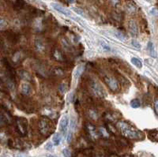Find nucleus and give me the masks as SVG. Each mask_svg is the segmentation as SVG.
Segmentation results:
<instances>
[{
  "label": "nucleus",
  "mask_w": 158,
  "mask_h": 157,
  "mask_svg": "<svg viewBox=\"0 0 158 157\" xmlns=\"http://www.w3.org/2000/svg\"><path fill=\"white\" fill-rule=\"evenodd\" d=\"M117 126L121 131V133L127 137L131 139H138L140 137V133L135 128L131 126L126 122H119Z\"/></svg>",
  "instance_id": "nucleus-1"
},
{
  "label": "nucleus",
  "mask_w": 158,
  "mask_h": 157,
  "mask_svg": "<svg viewBox=\"0 0 158 157\" xmlns=\"http://www.w3.org/2000/svg\"><path fill=\"white\" fill-rule=\"evenodd\" d=\"M16 129L21 136H25L27 134V122L23 118H17L16 119Z\"/></svg>",
  "instance_id": "nucleus-2"
},
{
  "label": "nucleus",
  "mask_w": 158,
  "mask_h": 157,
  "mask_svg": "<svg viewBox=\"0 0 158 157\" xmlns=\"http://www.w3.org/2000/svg\"><path fill=\"white\" fill-rule=\"evenodd\" d=\"M38 126H39L40 133H41L42 135L47 136V135H48V134L50 133V132H51L50 123H49L47 120H45V119H41V120L39 122Z\"/></svg>",
  "instance_id": "nucleus-3"
},
{
  "label": "nucleus",
  "mask_w": 158,
  "mask_h": 157,
  "mask_svg": "<svg viewBox=\"0 0 158 157\" xmlns=\"http://www.w3.org/2000/svg\"><path fill=\"white\" fill-rule=\"evenodd\" d=\"M68 126H69V119L67 118V116L66 115L63 116V118H62V119H61V121H60V131L62 132V133H63L64 136L66 134Z\"/></svg>",
  "instance_id": "nucleus-4"
},
{
  "label": "nucleus",
  "mask_w": 158,
  "mask_h": 157,
  "mask_svg": "<svg viewBox=\"0 0 158 157\" xmlns=\"http://www.w3.org/2000/svg\"><path fill=\"white\" fill-rule=\"evenodd\" d=\"M128 29L131 35L133 37H137V35H138V28H137V25L135 23V21H133V20H131L129 21Z\"/></svg>",
  "instance_id": "nucleus-5"
},
{
  "label": "nucleus",
  "mask_w": 158,
  "mask_h": 157,
  "mask_svg": "<svg viewBox=\"0 0 158 157\" xmlns=\"http://www.w3.org/2000/svg\"><path fill=\"white\" fill-rule=\"evenodd\" d=\"M51 6H52L55 10H56L57 12L60 13L62 14L65 15V16H70V13L69 10H67L66 9H65L64 7H63L62 6H60V4H57V3H51Z\"/></svg>",
  "instance_id": "nucleus-6"
},
{
  "label": "nucleus",
  "mask_w": 158,
  "mask_h": 157,
  "mask_svg": "<svg viewBox=\"0 0 158 157\" xmlns=\"http://www.w3.org/2000/svg\"><path fill=\"white\" fill-rule=\"evenodd\" d=\"M105 82L107 85V86L110 88L112 91H116L118 89V83L113 77H106L105 78Z\"/></svg>",
  "instance_id": "nucleus-7"
},
{
  "label": "nucleus",
  "mask_w": 158,
  "mask_h": 157,
  "mask_svg": "<svg viewBox=\"0 0 158 157\" xmlns=\"http://www.w3.org/2000/svg\"><path fill=\"white\" fill-rule=\"evenodd\" d=\"M87 130H88V132H89V134L90 136L93 137V138H97L99 137V131H97L96 130V128L91 124L87 125Z\"/></svg>",
  "instance_id": "nucleus-8"
},
{
  "label": "nucleus",
  "mask_w": 158,
  "mask_h": 157,
  "mask_svg": "<svg viewBox=\"0 0 158 157\" xmlns=\"http://www.w3.org/2000/svg\"><path fill=\"white\" fill-rule=\"evenodd\" d=\"M21 93L25 96L30 95V93L32 92V88L30 86L29 84L23 83L21 85Z\"/></svg>",
  "instance_id": "nucleus-9"
},
{
  "label": "nucleus",
  "mask_w": 158,
  "mask_h": 157,
  "mask_svg": "<svg viewBox=\"0 0 158 157\" xmlns=\"http://www.w3.org/2000/svg\"><path fill=\"white\" fill-rule=\"evenodd\" d=\"M92 92L94 93V95L97 96H103V91L101 89V87L96 83L93 82L92 84Z\"/></svg>",
  "instance_id": "nucleus-10"
},
{
  "label": "nucleus",
  "mask_w": 158,
  "mask_h": 157,
  "mask_svg": "<svg viewBox=\"0 0 158 157\" xmlns=\"http://www.w3.org/2000/svg\"><path fill=\"white\" fill-rule=\"evenodd\" d=\"M147 50L151 56L153 57V58H157V53H156V50L154 48V45L151 41H149L147 44Z\"/></svg>",
  "instance_id": "nucleus-11"
},
{
  "label": "nucleus",
  "mask_w": 158,
  "mask_h": 157,
  "mask_svg": "<svg viewBox=\"0 0 158 157\" xmlns=\"http://www.w3.org/2000/svg\"><path fill=\"white\" fill-rule=\"evenodd\" d=\"M83 70H84V65H82V64L79 65L78 67L76 68V70H75V80H78V78L80 77L81 74H82Z\"/></svg>",
  "instance_id": "nucleus-12"
},
{
  "label": "nucleus",
  "mask_w": 158,
  "mask_h": 157,
  "mask_svg": "<svg viewBox=\"0 0 158 157\" xmlns=\"http://www.w3.org/2000/svg\"><path fill=\"white\" fill-rule=\"evenodd\" d=\"M61 140H62L61 134L59 133H55V134L53 136V137H52V141H53L54 145H55V146L60 145V142H61Z\"/></svg>",
  "instance_id": "nucleus-13"
},
{
  "label": "nucleus",
  "mask_w": 158,
  "mask_h": 157,
  "mask_svg": "<svg viewBox=\"0 0 158 157\" xmlns=\"http://www.w3.org/2000/svg\"><path fill=\"white\" fill-rule=\"evenodd\" d=\"M19 75H20V77H21V79H23L25 81H30L31 80V76H30V74L26 72L25 70H21V71L19 72Z\"/></svg>",
  "instance_id": "nucleus-14"
},
{
  "label": "nucleus",
  "mask_w": 158,
  "mask_h": 157,
  "mask_svg": "<svg viewBox=\"0 0 158 157\" xmlns=\"http://www.w3.org/2000/svg\"><path fill=\"white\" fill-rule=\"evenodd\" d=\"M131 63L133 65L135 66L136 67H137V68L141 69L142 67V63L140 61V59H137V58H135V57L131 58Z\"/></svg>",
  "instance_id": "nucleus-15"
},
{
  "label": "nucleus",
  "mask_w": 158,
  "mask_h": 157,
  "mask_svg": "<svg viewBox=\"0 0 158 157\" xmlns=\"http://www.w3.org/2000/svg\"><path fill=\"white\" fill-rule=\"evenodd\" d=\"M140 106V101H139L138 99H133V100L131 101V107L132 108H138Z\"/></svg>",
  "instance_id": "nucleus-16"
},
{
  "label": "nucleus",
  "mask_w": 158,
  "mask_h": 157,
  "mask_svg": "<svg viewBox=\"0 0 158 157\" xmlns=\"http://www.w3.org/2000/svg\"><path fill=\"white\" fill-rule=\"evenodd\" d=\"M35 45H36V49L38 51H42L44 49V44H43V42L40 40H36V43H35Z\"/></svg>",
  "instance_id": "nucleus-17"
},
{
  "label": "nucleus",
  "mask_w": 158,
  "mask_h": 157,
  "mask_svg": "<svg viewBox=\"0 0 158 157\" xmlns=\"http://www.w3.org/2000/svg\"><path fill=\"white\" fill-rule=\"evenodd\" d=\"M126 8H127V10L129 13H131V14H133V13L135 12V10H136L135 6L133 4H127V6H126Z\"/></svg>",
  "instance_id": "nucleus-18"
},
{
  "label": "nucleus",
  "mask_w": 158,
  "mask_h": 157,
  "mask_svg": "<svg viewBox=\"0 0 158 157\" xmlns=\"http://www.w3.org/2000/svg\"><path fill=\"white\" fill-rule=\"evenodd\" d=\"M54 75H55V76H62L63 75V70H61L60 68H55L53 70V71H52Z\"/></svg>",
  "instance_id": "nucleus-19"
},
{
  "label": "nucleus",
  "mask_w": 158,
  "mask_h": 157,
  "mask_svg": "<svg viewBox=\"0 0 158 157\" xmlns=\"http://www.w3.org/2000/svg\"><path fill=\"white\" fill-rule=\"evenodd\" d=\"M131 44L134 48H135L136 49H137V50H140L141 47H142L140 44V43L137 41V40H132Z\"/></svg>",
  "instance_id": "nucleus-20"
},
{
  "label": "nucleus",
  "mask_w": 158,
  "mask_h": 157,
  "mask_svg": "<svg viewBox=\"0 0 158 157\" xmlns=\"http://www.w3.org/2000/svg\"><path fill=\"white\" fill-rule=\"evenodd\" d=\"M101 45L103 50H105V51H107V52H111V51H112V48H111L109 45L106 44H105V43H101Z\"/></svg>",
  "instance_id": "nucleus-21"
},
{
  "label": "nucleus",
  "mask_w": 158,
  "mask_h": 157,
  "mask_svg": "<svg viewBox=\"0 0 158 157\" xmlns=\"http://www.w3.org/2000/svg\"><path fill=\"white\" fill-rule=\"evenodd\" d=\"M59 91H60L61 93H65V92L67 91V87L65 84H61L60 86H59Z\"/></svg>",
  "instance_id": "nucleus-22"
},
{
  "label": "nucleus",
  "mask_w": 158,
  "mask_h": 157,
  "mask_svg": "<svg viewBox=\"0 0 158 157\" xmlns=\"http://www.w3.org/2000/svg\"><path fill=\"white\" fill-rule=\"evenodd\" d=\"M98 131H99V133H101V136L105 137H108L107 131L105 130V128H100Z\"/></svg>",
  "instance_id": "nucleus-23"
},
{
  "label": "nucleus",
  "mask_w": 158,
  "mask_h": 157,
  "mask_svg": "<svg viewBox=\"0 0 158 157\" xmlns=\"http://www.w3.org/2000/svg\"><path fill=\"white\" fill-rule=\"evenodd\" d=\"M114 34H115V36L117 37L119 40H124V36L122 35V33H120L119 32H117V31H115V32H114Z\"/></svg>",
  "instance_id": "nucleus-24"
},
{
  "label": "nucleus",
  "mask_w": 158,
  "mask_h": 157,
  "mask_svg": "<svg viewBox=\"0 0 158 157\" xmlns=\"http://www.w3.org/2000/svg\"><path fill=\"white\" fill-rule=\"evenodd\" d=\"M72 10H73L76 14H78L81 15V16H84V12L82 11V10H81L80 8H78V7H74V8H72Z\"/></svg>",
  "instance_id": "nucleus-25"
},
{
  "label": "nucleus",
  "mask_w": 158,
  "mask_h": 157,
  "mask_svg": "<svg viewBox=\"0 0 158 157\" xmlns=\"http://www.w3.org/2000/svg\"><path fill=\"white\" fill-rule=\"evenodd\" d=\"M150 14L153 16V17H158V9L157 8H152L150 10Z\"/></svg>",
  "instance_id": "nucleus-26"
},
{
  "label": "nucleus",
  "mask_w": 158,
  "mask_h": 157,
  "mask_svg": "<svg viewBox=\"0 0 158 157\" xmlns=\"http://www.w3.org/2000/svg\"><path fill=\"white\" fill-rule=\"evenodd\" d=\"M63 155L64 157H70V152L68 148H64L63 150Z\"/></svg>",
  "instance_id": "nucleus-27"
},
{
  "label": "nucleus",
  "mask_w": 158,
  "mask_h": 157,
  "mask_svg": "<svg viewBox=\"0 0 158 157\" xmlns=\"http://www.w3.org/2000/svg\"><path fill=\"white\" fill-rule=\"evenodd\" d=\"M52 148H53V145H52V144H51V142L48 143L47 145H45V148H46L47 150H49V151H50V150H51V149H52Z\"/></svg>",
  "instance_id": "nucleus-28"
},
{
  "label": "nucleus",
  "mask_w": 158,
  "mask_h": 157,
  "mask_svg": "<svg viewBox=\"0 0 158 157\" xmlns=\"http://www.w3.org/2000/svg\"><path fill=\"white\" fill-rule=\"evenodd\" d=\"M154 110H155L156 113L158 115V100H156L155 103H154Z\"/></svg>",
  "instance_id": "nucleus-29"
},
{
  "label": "nucleus",
  "mask_w": 158,
  "mask_h": 157,
  "mask_svg": "<svg viewBox=\"0 0 158 157\" xmlns=\"http://www.w3.org/2000/svg\"><path fill=\"white\" fill-rule=\"evenodd\" d=\"M73 100H74V93L71 92L70 95L69 96V102H70V103H72Z\"/></svg>",
  "instance_id": "nucleus-30"
},
{
  "label": "nucleus",
  "mask_w": 158,
  "mask_h": 157,
  "mask_svg": "<svg viewBox=\"0 0 158 157\" xmlns=\"http://www.w3.org/2000/svg\"><path fill=\"white\" fill-rule=\"evenodd\" d=\"M112 1V3H113L114 5H116V4H117V3H119V0H111Z\"/></svg>",
  "instance_id": "nucleus-31"
},
{
  "label": "nucleus",
  "mask_w": 158,
  "mask_h": 157,
  "mask_svg": "<svg viewBox=\"0 0 158 157\" xmlns=\"http://www.w3.org/2000/svg\"><path fill=\"white\" fill-rule=\"evenodd\" d=\"M67 1H68L69 3H74V1H75V0H67Z\"/></svg>",
  "instance_id": "nucleus-32"
},
{
  "label": "nucleus",
  "mask_w": 158,
  "mask_h": 157,
  "mask_svg": "<svg viewBox=\"0 0 158 157\" xmlns=\"http://www.w3.org/2000/svg\"><path fill=\"white\" fill-rule=\"evenodd\" d=\"M111 157H119V156H116V155H112V156H111Z\"/></svg>",
  "instance_id": "nucleus-33"
},
{
  "label": "nucleus",
  "mask_w": 158,
  "mask_h": 157,
  "mask_svg": "<svg viewBox=\"0 0 158 157\" xmlns=\"http://www.w3.org/2000/svg\"><path fill=\"white\" fill-rule=\"evenodd\" d=\"M127 157H129V156H127Z\"/></svg>",
  "instance_id": "nucleus-34"
}]
</instances>
